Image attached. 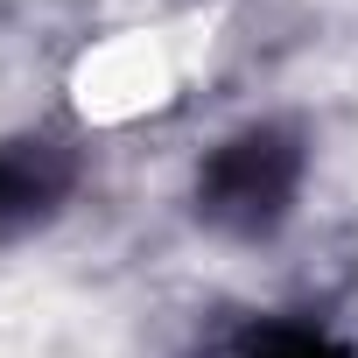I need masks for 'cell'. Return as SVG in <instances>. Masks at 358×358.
<instances>
[{"label":"cell","mask_w":358,"mask_h":358,"mask_svg":"<svg viewBox=\"0 0 358 358\" xmlns=\"http://www.w3.org/2000/svg\"><path fill=\"white\" fill-rule=\"evenodd\" d=\"M204 15H141L113 22L64 64V106L85 134H134L169 120L204 71Z\"/></svg>","instance_id":"1"}]
</instances>
